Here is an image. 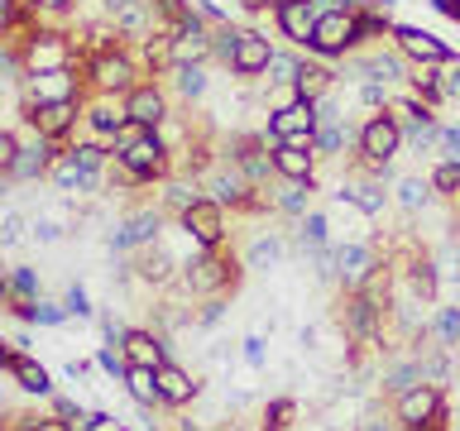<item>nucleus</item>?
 <instances>
[{
	"instance_id": "obj_1",
	"label": "nucleus",
	"mask_w": 460,
	"mask_h": 431,
	"mask_svg": "<svg viewBox=\"0 0 460 431\" xmlns=\"http://www.w3.org/2000/svg\"><path fill=\"white\" fill-rule=\"evenodd\" d=\"M82 82L92 96H129L144 82V63L129 43L106 48V53H86L82 57Z\"/></svg>"
},
{
	"instance_id": "obj_2",
	"label": "nucleus",
	"mask_w": 460,
	"mask_h": 431,
	"mask_svg": "<svg viewBox=\"0 0 460 431\" xmlns=\"http://www.w3.org/2000/svg\"><path fill=\"white\" fill-rule=\"evenodd\" d=\"M82 48L72 39V29H53V24H39L20 39V67L24 77L29 72H63V67H82Z\"/></svg>"
},
{
	"instance_id": "obj_3",
	"label": "nucleus",
	"mask_w": 460,
	"mask_h": 431,
	"mask_svg": "<svg viewBox=\"0 0 460 431\" xmlns=\"http://www.w3.org/2000/svg\"><path fill=\"white\" fill-rule=\"evenodd\" d=\"M120 163L135 172L139 182H164L172 178V144L164 139V129H144V135L129 144V149L115 154Z\"/></svg>"
},
{
	"instance_id": "obj_4",
	"label": "nucleus",
	"mask_w": 460,
	"mask_h": 431,
	"mask_svg": "<svg viewBox=\"0 0 460 431\" xmlns=\"http://www.w3.org/2000/svg\"><path fill=\"white\" fill-rule=\"evenodd\" d=\"M86 96V82L77 77V67H63V72H29L20 77V110L29 106H53V101H82Z\"/></svg>"
},
{
	"instance_id": "obj_5",
	"label": "nucleus",
	"mask_w": 460,
	"mask_h": 431,
	"mask_svg": "<svg viewBox=\"0 0 460 431\" xmlns=\"http://www.w3.org/2000/svg\"><path fill=\"white\" fill-rule=\"evenodd\" d=\"M230 278H235L230 259H226L221 250H201V254L187 259L178 287H182V293H192V297H221L226 287H230Z\"/></svg>"
},
{
	"instance_id": "obj_6",
	"label": "nucleus",
	"mask_w": 460,
	"mask_h": 431,
	"mask_svg": "<svg viewBox=\"0 0 460 431\" xmlns=\"http://www.w3.org/2000/svg\"><path fill=\"white\" fill-rule=\"evenodd\" d=\"M355 154H359V163H365V168H374V163H394V158L402 154V129H398L394 115H388V110L369 115V120L359 125Z\"/></svg>"
},
{
	"instance_id": "obj_7",
	"label": "nucleus",
	"mask_w": 460,
	"mask_h": 431,
	"mask_svg": "<svg viewBox=\"0 0 460 431\" xmlns=\"http://www.w3.org/2000/svg\"><path fill=\"white\" fill-rule=\"evenodd\" d=\"M307 53L316 57H345V53H359V39H355V10H326L312 29V43Z\"/></svg>"
},
{
	"instance_id": "obj_8",
	"label": "nucleus",
	"mask_w": 460,
	"mask_h": 431,
	"mask_svg": "<svg viewBox=\"0 0 460 431\" xmlns=\"http://www.w3.org/2000/svg\"><path fill=\"white\" fill-rule=\"evenodd\" d=\"M158 235H164V207H139V211H129L125 221L111 225V250L115 254H139V250H149Z\"/></svg>"
},
{
	"instance_id": "obj_9",
	"label": "nucleus",
	"mask_w": 460,
	"mask_h": 431,
	"mask_svg": "<svg viewBox=\"0 0 460 431\" xmlns=\"http://www.w3.org/2000/svg\"><path fill=\"white\" fill-rule=\"evenodd\" d=\"M384 268L379 250H374V240H345L336 244V283L345 287V293H359L374 273Z\"/></svg>"
},
{
	"instance_id": "obj_10",
	"label": "nucleus",
	"mask_w": 460,
	"mask_h": 431,
	"mask_svg": "<svg viewBox=\"0 0 460 431\" xmlns=\"http://www.w3.org/2000/svg\"><path fill=\"white\" fill-rule=\"evenodd\" d=\"M82 101H86V96H82ZM82 101H53V106H29V110H24V120H29V129H34V135L67 144L72 135H77V125H82Z\"/></svg>"
},
{
	"instance_id": "obj_11",
	"label": "nucleus",
	"mask_w": 460,
	"mask_h": 431,
	"mask_svg": "<svg viewBox=\"0 0 460 431\" xmlns=\"http://www.w3.org/2000/svg\"><path fill=\"white\" fill-rule=\"evenodd\" d=\"M125 125H129V115H125V101L120 96H92V92H86V101H82V129H86V139H101L111 149V139L120 135Z\"/></svg>"
},
{
	"instance_id": "obj_12",
	"label": "nucleus",
	"mask_w": 460,
	"mask_h": 431,
	"mask_svg": "<svg viewBox=\"0 0 460 431\" xmlns=\"http://www.w3.org/2000/svg\"><path fill=\"white\" fill-rule=\"evenodd\" d=\"M49 182L63 192L67 201H82V197H101L106 192V172H92V168H82L77 158H72L67 149L53 158V168H49Z\"/></svg>"
},
{
	"instance_id": "obj_13",
	"label": "nucleus",
	"mask_w": 460,
	"mask_h": 431,
	"mask_svg": "<svg viewBox=\"0 0 460 431\" xmlns=\"http://www.w3.org/2000/svg\"><path fill=\"white\" fill-rule=\"evenodd\" d=\"M63 154V144L58 139H20V154H14V163H10V182L14 187H29V182H39V178H49V168H53V158Z\"/></svg>"
},
{
	"instance_id": "obj_14",
	"label": "nucleus",
	"mask_w": 460,
	"mask_h": 431,
	"mask_svg": "<svg viewBox=\"0 0 460 431\" xmlns=\"http://www.w3.org/2000/svg\"><path fill=\"white\" fill-rule=\"evenodd\" d=\"M168 57H172V67L211 63V24L201 20V14H187V20L168 34Z\"/></svg>"
},
{
	"instance_id": "obj_15",
	"label": "nucleus",
	"mask_w": 460,
	"mask_h": 431,
	"mask_svg": "<svg viewBox=\"0 0 460 431\" xmlns=\"http://www.w3.org/2000/svg\"><path fill=\"white\" fill-rule=\"evenodd\" d=\"M178 225L201 244V250H221V240H226V207H221V201H211V197H201V201H192V207L178 216Z\"/></svg>"
},
{
	"instance_id": "obj_16",
	"label": "nucleus",
	"mask_w": 460,
	"mask_h": 431,
	"mask_svg": "<svg viewBox=\"0 0 460 431\" xmlns=\"http://www.w3.org/2000/svg\"><path fill=\"white\" fill-rule=\"evenodd\" d=\"M394 48L408 57V63H417V67H437V63H446L451 57V48L431 34V29H417V24H394Z\"/></svg>"
},
{
	"instance_id": "obj_17",
	"label": "nucleus",
	"mask_w": 460,
	"mask_h": 431,
	"mask_svg": "<svg viewBox=\"0 0 460 431\" xmlns=\"http://www.w3.org/2000/svg\"><path fill=\"white\" fill-rule=\"evenodd\" d=\"M312 129H316V106L312 101H293V106H283V110H269V125L259 129V135H264L269 149H279V144L297 139V135H312Z\"/></svg>"
},
{
	"instance_id": "obj_18",
	"label": "nucleus",
	"mask_w": 460,
	"mask_h": 431,
	"mask_svg": "<svg viewBox=\"0 0 460 431\" xmlns=\"http://www.w3.org/2000/svg\"><path fill=\"white\" fill-rule=\"evenodd\" d=\"M125 101V115L135 125H144V129H158L172 115V101H168V86L164 82H139L129 96H120Z\"/></svg>"
},
{
	"instance_id": "obj_19",
	"label": "nucleus",
	"mask_w": 460,
	"mask_h": 431,
	"mask_svg": "<svg viewBox=\"0 0 460 431\" xmlns=\"http://www.w3.org/2000/svg\"><path fill=\"white\" fill-rule=\"evenodd\" d=\"M446 402H441V388L437 383H412L408 393H398V427H422L431 417H441Z\"/></svg>"
},
{
	"instance_id": "obj_20",
	"label": "nucleus",
	"mask_w": 460,
	"mask_h": 431,
	"mask_svg": "<svg viewBox=\"0 0 460 431\" xmlns=\"http://www.w3.org/2000/svg\"><path fill=\"white\" fill-rule=\"evenodd\" d=\"M316 20H322V5H316V0H293V5H279V10H273L279 34H283L288 43H297V48H307V43H312Z\"/></svg>"
},
{
	"instance_id": "obj_21",
	"label": "nucleus",
	"mask_w": 460,
	"mask_h": 431,
	"mask_svg": "<svg viewBox=\"0 0 460 431\" xmlns=\"http://www.w3.org/2000/svg\"><path fill=\"white\" fill-rule=\"evenodd\" d=\"M269 57H273V43L259 34V29H240L235 57H230V72H235V77H264Z\"/></svg>"
},
{
	"instance_id": "obj_22",
	"label": "nucleus",
	"mask_w": 460,
	"mask_h": 431,
	"mask_svg": "<svg viewBox=\"0 0 460 431\" xmlns=\"http://www.w3.org/2000/svg\"><path fill=\"white\" fill-rule=\"evenodd\" d=\"M120 350H125L129 365H144V369L168 365V340L158 336V330H144V326H129V330H125Z\"/></svg>"
},
{
	"instance_id": "obj_23",
	"label": "nucleus",
	"mask_w": 460,
	"mask_h": 431,
	"mask_svg": "<svg viewBox=\"0 0 460 431\" xmlns=\"http://www.w3.org/2000/svg\"><path fill=\"white\" fill-rule=\"evenodd\" d=\"M154 379H158V398H164V408H187V402L201 393V383L182 365H172V359L154 369Z\"/></svg>"
},
{
	"instance_id": "obj_24",
	"label": "nucleus",
	"mask_w": 460,
	"mask_h": 431,
	"mask_svg": "<svg viewBox=\"0 0 460 431\" xmlns=\"http://www.w3.org/2000/svg\"><path fill=\"white\" fill-rule=\"evenodd\" d=\"M355 168H359V163H355ZM336 197H345V201H355V207H359V211H369V216H379V211L388 207V192H384V182L374 178L369 168H359L355 178H345Z\"/></svg>"
},
{
	"instance_id": "obj_25",
	"label": "nucleus",
	"mask_w": 460,
	"mask_h": 431,
	"mask_svg": "<svg viewBox=\"0 0 460 431\" xmlns=\"http://www.w3.org/2000/svg\"><path fill=\"white\" fill-rule=\"evenodd\" d=\"M316 149H293V144H279L273 149V172L283 182H316Z\"/></svg>"
},
{
	"instance_id": "obj_26",
	"label": "nucleus",
	"mask_w": 460,
	"mask_h": 431,
	"mask_svg": "<svg viewBox=\"0 0 460 431\" xmlns=\"http://www.w3.org/2000/svg\"><path fill=\"white\" fill-rule=\"evenodd\" d=\"M408 293L422 302V307H431L441 293V273H437V259L431 254H412L408 259Z\"/></svg>"
},
{
	"instance_id": "obj_27",
	"label": "nucleus",
	"mask_w": 460,
	"mask_h": 431,
	"mask_svg": "<svg viewBox=\"0 0 460 431\" xmlns=\"http://www.w3.org/2000/svg\"><path fill=\"white\" fill-rule=\"evenodd\" d=\"M312 192H316V182H273L269 187V201H273V211H279V216H293V221H302V216H307L312 207H307V201H312Z\"/></svg>"
},
{
	"instance_id": "obj_28",
	"label": "nucleus",
	"mask_w": 460,
	"mask_h": 431,
	"mask_svg": "<svg viewBox=\"0 0 460 431\" xmlns=\"http://www.w3.org/2000/svg\"><path fill=\"white\" fill-rule=\"evenodd\" d=\"M77 225V216H72L67 207H53V211H34L29 216V235H34L39 244H58L67 240V230Z\"/></svg>"
},
{
	"instance_id": "obj_29",
	"label": "nucleus",
	"mask_w": 460,
	"mask_h": 431,
	"mask_svg": "<svg viewBox=\"0 0 460 431\" xmlns=\"http://www.w3.org/2000/svg\"><path fill=\"white\" fill-rule=\"evenodd\" d=\"M168 82H172V92H178L187 106H192V101H201L211 92V77H207V63H182V67H172L168 72Z\"/></svg>"
},
{
	"instance_id": "obj_30",
	"label": "nucleus",
	"mask_w": 460,
	"mask_h": 431,
	"mask_svg": "<svg viewBox=\"0 0 460 431\" xmlns=\"http://www.w3.org/2000/svg\"><path fill=\"white\" fill-rule=\"evenodd\" d=\"M10 379L20 383L24 393H34V398H49V393H53V379H49V369H43L34 355H20V359H14V365H10Z\"/></svg>"
},
{
	"instance_id": "obj_31",
	"label": "nucleus",
	"mask_w": 460,
	"mask_h": 431,
	"mask_svg": "<svg viewBox=\"0 0 460 431\" xmlns=\"http://www.w3.org/2000/svg\"><path fill=\"white\" fill-rule=\"evenodd\" d=\"M10 312L20 316L24 326H63V321H67V307H63V302H49V297H34V302H14Z\"/></svg>"
},
{
	"instance_id": "obj_32",
	"label": "nucleus",
	"mask_w": 460,
	"mask_h": 431,
	"mask_svg": "<svg viewBox=\"0 0 460 431\" xmlns=\"http://www.w3.org/2000/svg\"><path fill=\"white\" fill-rule=\"evenodd\" d=\"M297 244H302V254L336 244V235H331V216L326 211H307V216H302V221H297Z\"/></svg>"
},
{
	"instance_id": "obj_33",
	"label": "nucleus",
	"mask_w": 460,
	"mask_h": 431,
	"mask_svg": "<svg viewBox=\"0 0 460 431\" xmlns=\"http://www.w3.org/2000/svg\"><path fill=\"white\" fill-rule=\"evenodd\" d=\"M120 383H125V393L135 398V408H144V412L164 402V398H158V379H154V369H144V365H129V374H125Z\"/></svg>"
},
{
	"instance_id": "obj_34",
	"label": "nucleus",
	"mask_w": 460,
	"mask_h": 431,
	"mask_svg": "<svg viewBox=\"0 0 460 431\" xmlns=\"http://www.w3.org/2000/svg\"><path fill=\"white\" fill-rule=\"evenodd\" d=\"M394 197H398V207L408 211V216H417V211L431 207L437 187H431V178H398V182H394Z\"/></svg>"
},
{
	"instance_id": "obj_35",
	"label": "nucleus",
	"mask_w": 460,
	"mask_h": 431,
	"mask_svg": "<svg viewBox=\"0 0 460 431\" xmlns=\"http://www.w3.org/2000/svg\"><path fill=\"white\" fill-rule=\"evenodd\" d=\"M34 297H43L39 293V268L10 264V273H5V307H14V302H34Z\"/></svg>"
},
{
	"instance_id": "obj_36",
	"label": "nucleus",
	"mask_w": 460,
	"mask_h": 431,
	"mask_svg": "<svg viewBox=\"0 0 460 431\" xmlns=\"http://www.w3.org/2000/svg\"><path fill=\"white\" fill-rule=\"evenodd\" d=\"M326 92H336V72L322 67V63H302V72H297V96H302V101H322Z\"/></svg>"
},
{
	"instance_id": "obj_37",
	"label": "nucleus",
	"mask_w": 460,
	"mask_h": 431,
	"mask_svg": "<svg viewBox=\"0 0 460 431\" xmlns=\"http://www.w3.org/2000/svg\"><path fill=\"white\" fill-rule=\"evenodd\" d=\"M297 72H302V57L297 53H279L273 48V57H269V67H264V92H273V86H297Z\"/></svg>"
},
{
	"instance_id": "obj_38",
	"label": "nucleus",
	"mask_w": 460,
	"mask_h": 431,
	"mask_svg": "<svg viewBox=\"0 0 460 431\" xmlns=\"http://www.w3.org/2000/svg\"><path fill=\"white\" fill-rule=\"evenodd\" d=\"M288 254V244H283V235H254V244L244 250V268H273L279 259Z\"/></svg>"
},
{
	"instance_id": "obj_39",
	"label": "nucleus",
	"mask_w": 460,
	"mask_h": 431,
	"mask_svg": "<svg viewBox=\"0 0 460 431\" xmlns=\"http://www.w3.org/2000/svg\"><path fill=\"white\" fill-rule=\"evenodd\" d=\"M427 330H431V340H437V350H456L460 345V307H437Z\"/></svg>"
},
{
	"instance_id": "obj_40",
	"label": "nucleus",
	"mask_w": 460,
	"mask_h": 431,
	"mask_svg": "<svg viewBox=\"0 0 460 431\" xmlns=\"http://www.w3.org/2000/svg\"><path fill=\"white\" fill-rule=\"evenodd\" d=\"M201 197H207V192H201V187H197V178L192 182H187V178H164V211H187V207H192V201H201Z\"/></svg>"
},
{
	"instance_id": "obj_41",
	"label": "nucleus",
	"mask_w": 460,
	"mask_h": 431,
	"mask_svg": "<svg viewBox=\"0 0 460 431\" xmlns=\"http://www.w3.org/2000/svg\"><path fill=\"white\" fill-rule=\"evenodd\" d=\"M384 34H394V24H388L384 10H355V39H359V48L379 43Z\"/></svg>"
},
{
	"instance_id": "obj_42",
	"label": "nucleus",
	"mask_w": 460,
	"mask_h": 431,
	"mask_svg": "<svg viewBox=\"0 0 460 431\" xmlns=\"http://www.w3.org/2000/svg\"><path fill=\"white\" fill-rule=\"evenodd\" d=\"M412 383H422V355H412V359H402V365L384 369V388H388V393H408Z\"/></svg>"
},
{
	"instance_id": "obj_43",
	"label": "nucleus",
	"mask_w": 460,
	"mask_h": 431,
	"mask_svg": "<svg viewBox=\"0 0 460 431\" xmlns=\"http://www.w3.org/2000/svg\"><path fill=\"white\" fill-rule=\"evenodd\" d=\"M24 240H34L29 235V216L24 211H5L0 216V250H14V244H24Z\"/></svg>"
},
{
	"instance_id": "obj_44",
	"label": "nucleus",
	"mask_w": 460,
	"mask_h": 431,
	"mask_svg": "<svg viewBox=\"0 0 460 431\" xmlns=\"http://www.w3.org/2000/svg\"><path fill=\"white\" fill-rule=\"evenodd\" d=\"M96 369L111 374V379H125V374H129V359H125L120 345H101V350H96Z\"/></svg>"
},
{
	"instance_id": "obj_45",
	"label": "nucleus",
	"mask_w": 460,
	"mask_h": 431,
	"mask_svg": "<svg viewBox=\"0 0 460 431\" xmlns=\"http://www.w3.org/2000/svg\"><path fill=\"white\" fill-rule=\"evenodd\" d=\"M293 417H297V402H293V398H273L269 408H264V427L288 431V427H293Z\"/></svg>"
},
{
	"instance_id": "obj_46",
	"label": "nucleus",
	"mask_w": 460,
	"mask_h": 431,
	"mask_svg": "<svg viewBox=\"0 0 460 431\" xmlns=\"http://www.w3.org/2000/svg\"><path fill=\"white\" fill-rule=\"evenodd\" d=\"M437 72H441V96L446 101H460V53H451Z\"/></svg>"
},
{
	"instance_id": "obj_47",
	"label": "nucleus",
	"mask_w": 460,
	"mask_h": 431,
	"mask_svg": "<svg viewBox=\"0 0 460 431\" xmlns=\"http://www.w3.org/2000/svg\"><path fill=\"white\" fill-rule=\"evenodd\" d=\"M63 307H67V316H82V321L92 316V297H86V287H82V283H72L67 293H63Z\"/></svg>"
},
{
	"instance_id": "obj_48",
	"label": "nucleus",
	"mask_w": 460,
	"mask_h": 431,
	"mask_svg": "<svg viewBox=\"0 0 460 431\" xmlns=\"http://www.w3.org/2000/svg\"><path fill=\"white\" fill-rule=\"evenodd\" d=\"M53 412L63 417V422H72V427H77V431L86 427V408H82L77 398H63V393H58V398H53Z\"/></svg>"
},
{
	"instance_id": "obj_49",
	"label": "nucleus",
	"mask_w": 460,
	"mask_h": 431,
	"mask_svg": "<svg viewBox=\"0 0 460 431\" xmlns=\"http://www.w3.org/2000/svg\"><path fill=\"white\" fill-rule=\"evenodd\" d=\"M72 5H77V0H39V10H43V24L63 29L58 20H67V14H72Z\"/></svg>"
},
{
	"instance_id": "obj_50",
	"label": "nucleus",
	"mask_w": 460,
	"mask_h": 431,
	"mask_svg": "<svg viewBox=\"0 0 460 431\" xmlns=\"http://www.w3.org/2000/svg\"><path fill=\"white\" fill-rule=\"evenodd\" d=\"M14 154H20V135H14V129H5V125H0V172H10Z\"/></svg>"
},
{
	"instance_id": "obj_51",
	"label": "nucleus",
	"mask_w": 460,
	"mask_h": 431,
	"mask_svg": "<svg viewBox=\"0 0 460 431\" xmlns=\"http://www.w3.org/2000/svg\"><path fill=\"white\" fill-rule=\"evenodd\" d=\"M82 431H129L120 417H111V412H86V427Z\"/></svg>"
},
{
	"instance_id": "obj_52",
	"label": "nucleus",
	"mask_w": 460,
	"mask_h": 431,
	"mask_svg": "<svg viewBox=\"0 0 460 431\" xmlns=\"http://www.w3.org/2000/svg\"><path fill=\"white\" fill-rule=\"evenodd\" d=\"M14 24H20V0H0V39L14 34Z\"/></svg>"
},
{
	"instance_id": "obj_53",
	"label": "nucleus",
	"mask_w": 460,
	"mask_h": 431,
	"mask_svg": "<svg viewBox=\"0 0 460 431\" xmlns=\"http://www.w3.org/2000/svg\"><path fill=\"white\" fill-rule=\"evenodd\" d=\"M29 431H77V427H72V422H63V417H29Z\"/></svg>"
},
{
	"instance_id": "obj_54",
	"label": "nucleus",
	"mask_w": 460,
	"mask_h": 431,
	"mask_svg": "<svg viewBox=\"0 0 460 431\" xmlns=\"http://www.w3.org/2000/svg\"><path fill=\"white\" fill-rule=\"evenodd\" d=\"M244 359H250V365H264V336H244Z\"/></svg>"
},
{
	"instance_id": "obj_55",
	"label": "nucleus",
	"mask_w": 460,
	"mask_h": 431,
	"mask_svg": "<svg viewBox=\"0 0 460 431\" xmlns=\"http://www.w3.org/2000/svg\"><path fill=\"white\" fill-rule=\"evenodd\" d=\"M431 5H437L446 20H456V24H460V0H431Z\"/></svg>"
},
{
	"instance_id": "obj_56",
	"label": "nucleus",
	"mask_w": 460,
	"mask_h": 431,
	"mask_svg": "<svg viewBox=\"0 0 460 431\" xmlns=\"http://www.w3.org/2000/svg\"><path fill=\"white\" fill-rule=\"evenodd\" d=\"M10 345H14V340H0V369H10V365H14V359H20V355H24V350H10Z\"/></svg>"
},
{
	"instance_id": "obj_57",
	"label": "nucleus",
	"mask_w": 460,
	"mask_h": 431,
	"mask_svg": "<svg viewBox=\"0 0 460 431\" xmlns=\"http://www.w3.org/2000/svg\"><path fill=\"white\" fill-rule=\"evenodd\" d=\"M359 431H394V427H384L379 417H365V422H359Z\"/></svg>"
},
{
	"instance_id": "obj_58",
	"label": "nucleus",
	"mask_w": 460,
	"mask_h": 431,
	"mask_svg": "<svg viewBox=\"0 0 460 431\" xmlns=\"http://www.w3.org/2000/svg\"><path fill=\"white\" fill-rule=\"evenodd\" d=\"M269 5H273V10H279V5H293V0H269Z\"/></svg>"
},
{
	"instance_id": "obj_59",
	"label": "nucleus",
	"mask_w": 460,
	"mask_h": 431,
	"mask_svg": "<svg viewBox=\"0 0 460 431\" xmlns=\"http://www.w3.org/2000/svg\"><path fill=\"white\" fill-rule=\"evenodd\" d=\"M264 431H273V427H264Z\"/></svg>"
}]
</instances>
